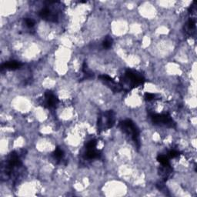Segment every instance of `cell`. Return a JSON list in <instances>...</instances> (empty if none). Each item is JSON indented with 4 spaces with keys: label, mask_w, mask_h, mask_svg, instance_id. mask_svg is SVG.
Wrapping results in <instances>:
<instances>
[{
    "label": "cell",
    "mask_w": 197,
    "mask_h": 197,
    "mask_svg": "<svg viewBox=\"0 0 197 197\" xmlns=\"http://www.w3.org/2000/svg\"><path fill=\"white\" fill-rule=\"evenodd\" d=\"M113 45V40H112L111 37L107 36L104 40V41L103 42V46L105 49H109L110 47Z\"/></svg>",
    "instance_id": "12"
},
{
    "label": "cell",
    "mask_w": 197,
    "mask_h": 197,
    "mask_svg": "<svg viewBox=\"0 0 197 197\" xmlns=\"http://www.w3.org/2000/svg\"><path fill=\"white\" fill-rule=\"evenodd\" d=\"M52 156L56 161H61L64 158V152L62 149L58 147L52 153Z\"/></svg>",
    "instance_id": "10"
},
{
    "label": "cell",
    "mask_w": 197,
    "mask_h": 197,
    "mask_svg": "<svg viewBox=\"0 0 197 197\" xmlns=\"http://www.w3.org/2000/svg\"><path fill=\"white\" fill-rule=\"evenodd\" d=\"M151 120L155 125H164L170 128L175 127L174 121L169 114H152Z\"/></svg>",
    "instance_id": "4"
},
{
    "label": "cell",
    "mask_w": 197,
    "mask_h": 197,
    "mask_svg": "<svg viewBox=\"0 0 197 197\" xmlns=\"http://www.w3.org/2000/svg\"><path fill=\"white\" fill-rule=\"evenodd\" d=\"M59 103V99L52 92L47 91L45 93V101L44 106L47 108L51 109L55 107Z\"/></svg>",
    "instance_id": "6"
},
{
    "label": "cell",
    "mask_w": 197,
    "mask_h": 197,
    "mask_svg": "<svg viewBox=\"0 0 197 197\" xmlns=\"http://www.w3.org/2000/svg\"><path fill=\"white\" fill-rule=\"evenodd\" d=\"M156 97V95L153 94V93H146L145 94V98L147 101H152V100L155 99Z\"/></svg>",
    "instance_id": "16"
},
{
    "label": "cell",
    "mask_w": 197,
    "mask_h": 197,
    "mask_svg": "<svg viewBox=\"0 0 197 197\" xmlns=\"http://www.w3.org/2000/svg\"><path fill=\"white\" fill-rule=\"evenodd\" d=\"M22 66H23V64L20 62H19V61L12 60L3 63L1 66V69H7V70H16V69H20Z\"/></svg>",
    "instance_id": "8"
},
{
    "label": "cell",
    "mask_w": 197,
    "mask_h": 197,
    "mask_svg": "<svg viewBox=\"0 0 197 197\" xmlns=\"http://www.w3.org/2000/svg\"><path fill=\"white\" fill-rule=\"evenodd\" d=\"M98 78L101 79V81L106 83L108 86H109V87L112 88V89L114 92H120L122 90V88L121 86H120V85L117 84L111 77H109V76H107V75H102V76H98Z\"/></svg>",
    "instance_id": "7"
},
{
    "label": "cell",
    "mask_w": 197,
    "mask_h": 197,
    "mask_svg": "<svg viewBox=\"0 0 197 197\" xmlns=\"http://www.w3.org/2000/svg\"><path fill=\"white\" fill-rule=\"evenodd\" d=\"M157 160L158 162H160V163L162 164V166H168V165H170L169 164V158L166 156L159 155L157 157Z\"/></svg>",
    "instance_id": "11"
},
{
    "label": "cell",
    "mask_w": 197,
    "mask_h": 197,
    "mask_svg": "<svg viewBox=\"0 0 197 197\" xmlns=\"http://www.w3.org/2000/svg\"><path fill=\"white\" fill-rule=\"evenodd\" d=\"M169 156L170 158H176L179 156V152H178L177 150H175V149H173V150L169 151Z\"/></svg>",
    "instance_id": "17"
},
{
    "label": "cell",
    "mask_w": 197,
    "mask_h": 197,
    "mask_svg": "<svg viewBox=\"0 0 197 197\" xmlns=\"http://www.w3.org/2000/svg\"><path fill=\"white\" fill-rule=\"evenodd\" d=\"M115 122V113L113 110L105 112L98 117V130L100 131L111 129L114 125Z\"/></svg>",
    "instance_id": "3"
},
{
    "label": "cell",
    "mask_w": 197,
    "mask_h": 197,
    "mask_svg": "<svg viewBox=\"0 0 197 197\" xmlns=\"http://www.w3.org/2000/svg\"><path fill=\"white\" fill-rule=\"evenodd\" d=\"M40 16L42 19L49 22H52V23H56L58 22V19H59V16H58L56 12L53 11L48 7H45L40 10Z\"/></svg>",
    "instance_id": "5"
},
{
    "label": "cell",
    "mask_w": 197,
    "mask_h": 197,
    "mask_svg": "<svg viewBox=\"0 0 197 197\" xmlns=\"http://www.w3.org/2000/svg\"><path fill=\"white\" fill-rule=\"evenodd\" d=\"M100 153L96 150V149H87V152L86 153V157L88 159H95L99 158Z\"/></svg>",
    "instance_id": "9"
},
{
    "label": "cell",
    "mask_w": 197,
    "mask_h": 197,
    "mask_svg": "<svg viewBox=\"0 0 197 197\" xmlns=\"http://www.w3.org/2000/svg\"><path fill=\"white\" fill-rule=\"evenodd\" d=\"M96 145H97V142L95 140H90L88 142V143L86 144V149H96Z\"/></svg>",
    "instance_id": "14"
},
{
    "label": "cell",
    "mask_w": 197,
    "mask_h": 197,
    "mask_svg": "<svg viewBox=\"0 0 197 197\" xmlns=\"http://www.w3.org/2000/svg\"><path fill=\"white\" fill-rule=\"evenodd\" d=\"M144 83H145V78L142 76V74L136 71L128 69L125 71L123 78L122 79L121 84L120 85L122 89L125 88L127 90H131L134 88L142 85Z\"/></svg>",
    "instance_id": "1"
},
{
    "label": "cell",
    "mask_w": 197,
    "mask_h": 197,
    "mask_svg": "<svg viewBox=\"0 0 197 197\" xmlns=\"http://www.w3.org/2000/svg\"><path fill=\"white\" fill-rule=\"evenodd\" d=\"M25 25L29 28H33V27L35 25V21L33 19L30 18H26L25 19Z\"/></svg>",
    "instance_id": "15"
},
{
    "label": "cell",
    "mask_w": 197,
    "mask_h": 197,
    "mask_svg": "<svg viewBox=\"0 0 197 197\" xmlns=\"http://www.w3.org/2000/svg\"><path fill=\"white\" fill-rule=\"evenodd\" d=\"M120 126L127 136H130L137 147H140V132L136 124L132 120H125L120 122Z\"/></svg>",
    "instance_id": "2"
},
{
    "label": "cell",
    "mask_w": 197,
    "mask_h": 197,
    "mask_svg": "<svg viewBox=\"0 0 197 197\" xmlns=\"http://www.w3.org/2000/svg\"><path fill=\"white\" fill-rule=\"evenodd\" d=\"M186 25H187V28L189 31H191V30H194L195 27H196V20L193 18H190Z\"/></svg>",
    "instance_id": "13"
}]
</instances>
